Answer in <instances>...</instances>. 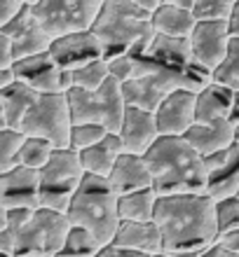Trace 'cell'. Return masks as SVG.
Segmentation results:
<instances>
[{"mask_svg":"<svg viewBox=\"0 0 239 257\" xmlns=\"http://www.w3.org/2000/svg\"><path fill=\"white\" fill-rule=\"evenodd\" d=\"M155 222L162 229L164 252L174 257H202L220 236L216 201L209 194L160 196Z\"/></svg>","mask_w":239,"mask_h":257,"instance_id":"1","label":"cell"},{"mask_svg":"<svg viewBox=\"0 0 239 257\" xmlns=\"http://www.w3.org/2000/svg\"><path fill=\"white\" fill-rule=\"evenodd\" d=\"M155 192L171 194H209L206 157L199 155L185 136H162L145 155Z\"/></svg>","mask_w":239,"mask_h":257,"instance_id":"2","label":"cell"},{"mask_svg":"<svg viewBox=\"0 0 239 257\" xmlns=\"http://www.w3.org/2000/svg\"><path fill=\"white\" fill-rule=\"evenodd\" d=\"M134 56V54H131ZM213 80V75L206 68L192 63L190 68H171L167 63H160L145 54L136 56V73L131 80L122 84L127 105H136L143 110H155L160 103L176 89H190V91H202V89Z\"/></svg>","mask_w":239,"mask_h":257,"instance_id":"3","label":"cell"},{"mask_svg":"<svg viewBox=\"0 0 239 257\" xmlns=\"http://www.w3.org/2000/svg\"><path fill=\"white\" fill-rule=\"evenodd\" d=\"M92 31L101 40L106 59L145 54L157 35L152 12L138 7L134 0H106Z\"/></svg>","mask_w":239,"mask_h":257,"instance_id":"4","label":"cell"},{"mask_svg":"<svg viewBox=\"0 0 239 257\" xmlns=\"http://www.w3.org/2000/svg\"><path fill=\"white\" fill-rule=\"evenodd\" d=\"M70 224L87 229L101 245H110L120 229V196L110 187L108 178L87 173L75 192L68 210Z\"/></svg>","mask_w":239,"mask_h":257,"instance_id":"5","label":"cell"},{"mask_svg":"<svg viewBox=\"0 0 239 257\" xmlns=\"http://www.w3.org/2000/svg\"><path fill=\"white\" fill-rule=\"evenodd\" d=\"M85 176L87 171L82 166L80 152L73 148H56L52 159L40 169L42 208L66 213Z\"/></svg>","mask_w":239,"mask_h":257,"instance_id":"6","label":"cell"},{"mask_svg":"<svg viewBox=\"0 0 239 257\" xmlns=\"http://www.w3.org/2000/svg\"><path fill=\"white\" fill-rule=\"evenodd\" d=\"M68 101L73 110V124L96 122L117 134L124 122V112H127V98L122 91V82L108 80L103 82V87L87 91V89H68Z\"/></svg>","mask_w":239,"mask_h":257,"instance_id":"7","label":"cell"},{"mask_svg":"<svg viewBox=\"0 0 239 257\" xmlns=\"http://www.w3.org/2000/svg\"><path fill=\"white\" fill-rule=\"evenodd\" d=\"M73 224L66 213L52 208H38L31 222L17 236V257H56L63 250Z\"/></svg>","mask_w":239,"mask_h":257,"instance_id":"8","label":"cell"},{"mask_svg":"<svg viewBox=\"0 0 239 257\" xmlns=\"http://www.w3.org/2000/svg\"><path fill=\"white\" fill-rule=\"evenodd\" d=\"M19 128L26 136L47 138L56 148H70L73 110L68 94H40Z\"/></svg>","mask_w":239,"mask_h":257,"instance_id":"9","label":"cell"},{"mask_svg":"<svg viewBox=\"0 0 239 257\" xmlns=\"http://www.w3.org/2000/svg\"><path fill=\"white\" fill-rule=\"evenodd\" d=\"M106 0H40L33 7L38 24L49 38H61L77 31H92Z\"/></svg>","mask_w":239,"mask_h":257,"instance_id":"10","label":"cell"},{"mask_svg":"<svg viewBox=\"0 0 239 257\" xmlns=\"http://www.w3.org/2000/svg\"><path fill=\"white\" fill-rule=\"evenodd\" d=\"M14 70L19 82L35 89L38 94H68V89H73L70 70H63L49 52L19 59L14 63Z\"/></svg>","mask_w":239,"mask_h":257,"instance_id":"11","label":"cell"},{"mask_svg":"<svg viewBox=\"0 0 239 257\" xmlns=\"http://www.w3.org/2000/svg\"><path fill=\"white\" fill-rule=\"evenodd\" d=\"M232 33L227 19H199L190 35L192 59L213 75V70L225 61Z\"/></svg>","mask_w":239,"mask_h":257,"instance_id":"12","label":"cell"},{"mask_svg":"<svg viewBox=\"0 0 239 257\" xmlns=\"http://www.w3.org/2000/svg\"><path fill=\"white\" fill-rule=\"evenodd\" d=\"M0 203L3 208H42L40 171L19 164L0 173Z\"/></svg>","mask_w":239,"mask_h":257,"instance_id":"13","label":"cell"},{"mask_svg":"<svg viewBox=\"0 0 239 257\" xmlns=\"http://www.w3.org/2000/svg\"><path fill=\"white\" fill-rule=\"evenodd\" d=\"M0 33L7 35V38L12 40L17 61H19V59H26V56L40 54V52H49V47H52V38H49L47 31L38 24L31 5H26L14 19L7 21V24H0Z\"/></svg>","mask_w":239,"mask_h":257,"instance_id":"14","label":"cell"},{"mask_svg":"<svg viewBox=\"0 0 239 257\" xmlns=\"http://www.w3.org/2000/svg\"><path fill=\"white\" fill-rule=\"evenodd\" d=\"M49 54L54 56V61L63 70H70V73L96 61V59H106L103 56V45L94 35V31H77V33L54 38L52 47H49Z\"/></svg>","mask_w":239,"mask_h":257,"instance_id":"15","label":"cell"},{"mask_svg":"<svg viewBox=\"0 0 239 257\" xmlns=\"http://www.w3.org/2000/svg\"><path fill=\"white\" fill-rule=\"evenodd\" d=\"M162 136H185L197 124V91L176 89L155 110Z\"/></svg>","mask_w":239,"mask_h":257,"instance_id":"16","label":"cell"},{"mask_svg":"<svg viewBox=\"0 0 239 257\" xmlns=\"http://www.w3.org/2000/svg\"><path fill=\"white\" fill-rule=\"evenodd\" d=\"M117 136L122 138L124 152L145 157L148 150L162 138L160 124H157V115H155L152 110L127 105L124 122H122V126H120V131H117Z\"/></svg>","mask_w":239,"mask_h":257,"instance_id":"17","label":"cell"},{"mask_svg":"<svg viewBox=\"0 0 239 257\" xmlns=\"http://www.w3.org/2000/svg\"><path fill=\"white\" fill-rule=\"evenodd\" d=\"M209 169V196L213 201L237 196L239 192V141L223 152L206 157Z\"/></svg>","mask_w":239,"mask_h":257,"instance_id":"18","label":"cell"},{"mask_svg":"<svg viewBox=\"0 0 239 257\" xmlns=\"http://www.w3.org/2000/svg\"><path fill=\"white\" fill-rule=\"evenodd\" d=\"M110 245L155 257V255H162L164 252V236H162V229L157 227L155 220H150V222L122 220V222H120V229H117V234Z\"/></svg>","mask_w":239,"mask_h":257,"instance_id":"19","label":"cell"},{"mask_svg":"<svg viewBox=\"0 0 239 257\" xmlns=\"http://www.w3.org/2000/svg\"><path fill=\"white\" fill-rule=\"evenodd\" d=\"M108 183H110V187L115 190L117 196L155 187L150 166L145 162V157L131 155V152H122V157L117 159L113 173L108 176Z\"/></svg>","mask_w":239,"mask_h":257,"instance_id":"20","label":"cell"},{"mask_svg":"<svg viewBox=\"0 0 239 257\" xmlns=\"http://www.w3.org/2000/svg\"><path fill=\"white\" fill-rule=\"evenodd\" d=\"M185 141L204 157L223 152V150L237 143V122L234 119H218V122L209 124L197 122L185 134Z\"/></svg>","mask_w":239,"mask_h":257,"instance_id":"21","label":"cell"},{"mask_svg":"<svg viewBox=\"0 0 239 257\" xmlns=\"http://www.w3.org/2000/svg\"><path fill=\"white\" fill-rule=\"evenodd\" d=\"M234 103H237V91L211 80L202 91H197V122L209 124L218 119H232Z\"/></svg>","mask_w":239,"mask_h":257,"instance_id":"22","label":"cell"},{"mask_svg":"<svg viewBox=\"0 0 239 257\" xmlns=\"http://www.w3.org/2000/svg\"><path fill=\"white\" fill-rule=\"evenodd\" d=\"M38 96L40 94L24 82L0 89V128H19Z\"/></svg>","mask_w":239,"mask_h":257,"instance_id":"23","label":"cell"},{"mask_svg":"<svg viewBox=\"0 0 239 257\" xmlns=\"http://www.w3.org/2000/svg\"><path fill=\"white\" fill-rule=\"evenodd\" d=\"M122 152H124L122 138L110 131V134L103 136L96 145H92V148H87V150H82L80 159H82V166H85V171H87V173L108 178L110 173H113V169H115L117 159L122 157Z\"/></svg>","mask_w":239,"mask_h":257,"instance_id":"24","label":"cell"},{"mask_svg":"<svg viewBox=\"0 0 239 257\" xmlns=\"http://www.w3.org/2000/svg\"><path fill=\"white\" fill-rule=\"evenodd\" d=\"M145 56H150L160 63H167L171 68H190L195 63L190 38H171V35L162 33L155 35L150 47L145 49Z\"/></svg>","mask_w":239,"mask_h":257,"instance_id":"25","label":"cell"},{"mask_svg":"<svg viewBox=\"0 0 239 257\" xmlns=\"http://www.w3.org/2000/svg\"><path fill=\"white\" fill-rule=\"evenodd\" d=\"M152 21H155V31L162 35L190 38L199 19H197V14H195V10L167 5V3H164L162 7H157V10L152 12Z\"/></svg>","mask_w":239,"mask_h":257,"instance_id":"26","label":"cell"},{"mask_svg":"<svg viewBox=\"0 0 239 257\" xmlns=\"http://www.w3.org/2000/svg\"><path fill=\"white\" fill-rule=\"evenodd\" d=\"M157 199L160 194L155 192V187L120 196V217L131 220V222H150V220H155Z\"/></svg>","mask_w":239,"mask_h":257,"instance_id":"27","label":"cell"},{"mask_svg":"<svg viewBox=\"0 0 239 257\" xmlns=\"http://www.w3.org/2000/svg\"><path fill=\"white\" fill-rule=\"evenodd\" d=\"M56 145L49 143L47 138H38V136H28L24 148L19 152V164L21 166H28V169H38L40 171L45 164L52 159Z\"/></svg>","mask_w":239,"mask_h":257,"instance_id":"28","label":"cell"},{"mask_svg":"<svg viewBox=\"0 0 239 257\" xmlns=\"http://www.w3.org/2000/svg\"><path fill=\"white\" fill-rule=\"evenodd\" d=\"M26 138L21 128H0V173L19 166V152Z\"/></svg>","mask_w":239,"mask_h":257,"instance_id":"29","label":"cell"},{"mask_svg":"<svg viewBox=\"0 0 239 257\" xmlns=\"http://www.w3.org/2000/svg\"><path fill=\"white\" fill-rule=\"evenodd\" d=\"M106 248L96 241L87 229H82V227H73L66 238V245H63V250L59 252L56 257H96L99 250Z\"/></svg>","mask_w":239,"mask_h":257,"instance_id":"30","label":"cell"},{"mask_svg":"<svg viewBox=\"0 0 239 257\" xmlns=\"http://www.w3.org/2000/svg\"><path fill=\"white\" fill-rule=\"evenodd\" d=\"M70 75H73V87L94 91V89L103 87V82L110 77V68H108V61H106V59H96V61L73 70Z\"/></svg>","mask_w":239,"mask_h":257,"instance_id":"31","label":"cell"},{"mask_svg":"<svg viewBox=\"0 0 239 257\" xmlns=\"http://www.w3.org/2000/svg\"><path fill=\"white\" fill-rule=\"evenodd\" d=\"M213 80L234 89V91H239V38L230 40L225 61L213 70Z\"/></svg>","mask_w":239,"mask_h":257,"instance_id":"32","label":"cell"},{"mask_svg":"<svg viewBox=\"0 0 239 257\" xmlns=\"http://www.w3.org/2000/svg\"><path fill=\"white\" fill-rule=\"evenodd\" d=\"M110 131L103 124L96 122H85V124H73V131H70V148L82 152V150L92 148L101 141L103 136H108Z\"/></svg>","mask_w":239,"mask_h":257,"instance_id":"33","label":"cell"},{"mask_svg":"<svg viewBox=\"0 0 239 257\" xmlns=\"http://www.w3.org/2000/svg\"><path fill=\"white\" fill-rule=\"evenodd\" d=\"M216 220H218V231L225 234L230 229L239 227V199L237 196H227L216 201Z\"/></svg>","mask_w":239,"mask_h":257,"instance_id":"34","label":"cell"},{"mask_svg":"<svg viewBox=\"0 0 239 257\" xmlns=\"http://www.w3.org/2000/svg\"><path fill=\"white\" fill-rule=\"evenodd\" d=\"M237 3L239 0H197L195 14L197 19H227Z\"/></svg>","mask_w":239,"mask_h":257,"instance_id":"35","label":"cell"},{"mask_svg":"<svg viewBox=\"0 0 239 257\" xmlns=\"http://www.w3.org/2000/svg\"><path fill=\"white\" fill-rule=\"evenodd\" d=\"M108 61V68H110V77L117 82H127L134 77L136 73V56L131 54H122V56H113V59H106Z\"/></svg>","mask_w":239,"mask_h":257,"instance_id":"36","label":"cell"},{"mask_svg":"<svg viewBox=\"0 0 239 257\" xmlns=\"http://www.w3.org/2000/svg\"><path fill=\"white\" fill-rule=\"evenodd\" d=\"M35 215V210L31 208H3V229L12 231L19 236V231L31 222V217Z\"/></svg>","mask_w":239,"mask_h":257,"instance_id":"37","label":"cell"},{"mask_svg":"<svg viewBox=\"0 0 239 257\" xmlns=\"http://www.w3.org/2000/svg\"><path fill=\"white\" fill-rule=\"evenodd\" d=\"M0 24H7L26 7V0H0Z\"/></svg>","mask_w":239,"mask_h":257,"instance_id":"38","label":"cell"},{"mask_svg":"<svg viewBox=\"0 0 239 257\" xmlns=\"http://www.w3.org/2000/svg\"><path fill=\"white\" fill-rule=\"evenodd\" d=\"M14 63H17V56H14L12 40L0 33V68H12Z\"/></svg>","mask_w":239,"mask_h":257,"instance_id":"39","label":"cell"},{"mask_svg":"<svg viewBox=\"0 0 239 257\" xmlns=\"http://www.w3.org/2000/svg\"><path fill=\"white\" fill-rule=\"evenodd\" d=\"M216 243H220L223 248H227V250H232V252H237L239 255V227L237 229L225 231V234H220Z\"/></svg>","mask_w":239,"mask_h":257,"instance_id":"40","label":"cell"},{"mask_svg":"<svg viewBox=\"0 0 239 257\" xmlns=\"http://www.w3.org/2000/svg\"><path fill=\"white\" fill-rule=\"evenodd\" d=\"M96 257H150L143 255V252H134V250H124V248H115V245H106L99 250Z\"/></svg>","mask_w":239,"mask_h":257,"instance_id":"41","label":"cell"},{"mask_svg":"<svg viewBox=\"0 0 239 257\" xmlns=\"http://www.w3.org/2000/svg\"><path fill=\"white\" fill-rule=\"evenodd\" d=\"M19 82V77H17V70L12 68H0V89H7L12 87V84H17Z\"/></svg>","mask_w":239,"mask_h":257,"instance_id":"42","label":"cell"},{"mask_svg":"<svg viewBox=\"0 0 239 257\" xmlns=\"http://www.w3.org/2000/svg\"><path fill=\"white\" fill-rule=\"evenodd\" d=\"M202 257H239V255L232 250H227V248H223L220 243H213L209 250L202 252Z\"/></svg>","mask_w":239,"mask_h":257,"instance_id":"43","label":"cell"},{"mask_svg":"<svg viewBox=\"0 0 239 257\" xmlns=\"http://www.w3.org/2000/svg\"><path fill=\"white\" fill-rule=\"evenodd\" d=\"M227 24H230V33L232 38H239V3L232 7V12L227 17Z\"/></svg>","mask_w":239,"mask_h":257,"instance_id":"44","label":"cell"},{"mask_svg":"<svg viewBox=\"0 0 239 257\" xmlns=\"http://www.w3.org/2000/svg\"><path fill=\"white\" fill-rule=\"evenodd\" d=\"M138 7H143V10H148V12H155L157 7L164 5V0H134Z\"/></svg>","mask_w":239,"mask_h":257,"instance_id":"45","label":"cell"},{"mask_svg":"<svg viewBox=\"0 0 239 257\" xmlns=\"http://www.w3.org/2000/svg\"><path fill=\"white\" fill-rule=\"evenodd\" d=\"M167 5H176V7H188V10H195V3L197 0H164Z\"/></svg>","mask_w":239,"mask_h":257,"instance_id":"46","label":"cell"},{"mask_svg":"<svg viewBox=\"0 0 239 257\" xmlns=\"http://www.w3.org/2000/svg\"><path fill=\"white\" fill-rule=\"evenodd\" d=\"M232 119L239 122V91H237V103H234V112H232Z\"/></svg>","mask_w":239,"mask_h":257,"instance_id":"47","label":"cell"},{"mask_svg":"<svg viewBox=\"0 0 239 257\" xmlns=\"http://www.w3.org/2000/svg\"><path fill=\"white\" fill-rule=\"evenodd\" d=\"M40 0H26V5H38Z\"/></svg>","mask_w":239,"mask_h":257,"instance_id":"48","label":"cell"},{"mask_svg":"<svg viewBox=\"0 0 239 257\" xmlns=\"http://www.w3.org/2000/svg\"><path fill=\"white\" fill-rule=\"evenodd\" d=\"M155 257H174V255H167V252H162V255H155Z\"/></svg>","mask_w":239,"mask_h":257,"instance_id":"49","label":"cell"},{"mask_svg":"<svg viewBox=\"0 0 239 257\" xmlns=\"http://www.w3.org/2000/svg\"><path fill=\"white\" fill-rule=\"evenodd\" d=\"M0 257H17V255H5V252H0Z\"/></svg>","mask_w":239,"mask_h":257,"instance_id":"50","label":"cell"},{"mask_svg":"<svg viewBox=\"0 0 239 257\" xmlns=\"http://www.w3.org/2000/svg\"><path fill=\"white\" fill-rule=\"evenodd\" d=\"M237 141H239V122H237Z\"/></svg>","mask_w":239,"mask_h":257,"instance_id":"51","label":"cell"},{"mask_svg":"<svg viewBox=\"0 0 239 257\" xmlns=\"http://www.w3.org/2000/svg\"><path fill=\"white\" fill-rule=\"evenodd\" d=\"M237 199H239V192H237Z\"/></svg>","mask_w":239,"mask_h":257,"instance_id":"52","label":"cell"}]
</instances>
